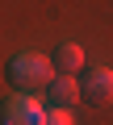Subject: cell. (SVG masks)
<instances>
[{
	"mask_svg": "<svg viewBox=\"0 0 113 125\" xmlns=\"http://www.w3.org/2000/svg\"><path fill=\"white\" fill-rule=\"evenodd\" d=\"M42 125H75V121H71V108L54 104V108H46V113H42Z\"/></svg>",
	"mask_w": 113,
	"mask_h": 125,
	"instance_id": "6",
	"label": "cell"
},
{
	"mask_svg": "<svg viewBox=\"0 0 113 125\" xmlns=\"http://www.w3.org/2000/svg\"><path fill=\"white\" fill-rule=\"evenodd\" d=\"M80 88H84V100L109 104V100H113V71H109V67H92V71L80 79Z\"/></svg>",
	"mask_w": 113,
	"mask_h": 125,
	"instance_id": "3",
	"label": "cell"
},
{
	"mask_svg": "<svg viewBox=\"0 0 113 125\" xmlns=\"http://www.w3.org/2000/svg\"><path fill=\"white\" fill-rule=\"evenodd\" d=\"M4 75H9L13 88L29 92V88H42V83L54 79V62H46L42 54H17L9 67H4Z\"/></svg>",
	"mask_w": 113,
	"mask_h": 125,
	"instance_id": "1",
	"label": "cell"
},
{
	"mask_svg": "<svg viewBox=\"0 0 113 125\" xmlns=\"http://www.w3.org/2000/svg\"><path fill=\"white\" fill-rule=\"evenodd\" d=\"M46 96L54 100V104H63V108H71L80 96H84V88H80V79H71V75H54L50 83H46Z\"/></svg>",
	"mask_w": 113,
	"mask_h": 125,
	"instance_id": "4",
	"label": "cell"
},
{
	"mask_svg": "<svg viewBox=\"0 0 113 125\" xmlns=\"http://www.w3.org/2000/svg\"><path fill=\"white\" fill-rule=\"evenodd\" d=\"M42 104L29 96H4L0 100V125H42Z\"/></svg>",
	"mask_w": 113,
	"mask_h": 125,
	"instance_id": "2",
	"label": "cell"
},
{
	"mask_svg": "<svg viewBox=\"0 0 113 125\" xmlns=\"http://www.w3.org/2000/svg\"><path fill=\"white\" fill-rule=\"evenodd\" d=\"M50 62H54V71H59V75H75V71L84 67V50H80L75 42H63V46H54Z\"/></svg>",
	"mask_w": 113,
	"mask_h": 125,
	"instance_id": "5",
	"label": "cell"
}]
</instances>
